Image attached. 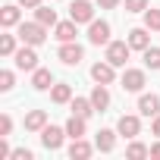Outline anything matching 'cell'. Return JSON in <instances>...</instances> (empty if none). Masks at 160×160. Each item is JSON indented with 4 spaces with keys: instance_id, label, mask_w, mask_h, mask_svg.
Wrapping results in <instances>:
<instances>
[{
    "instance_id": "1",
    "label": "cell",
    "mask_w": 160,
    "mask_h": 160,
    "mask_svg": "<svg viewBox=\"0 0 160 160\" xmlns=\"http://www.w3.org/2000/svg\"><path fill=\"white\" fill-rule=\"evenodd\" d=\"M16 35H19L22 44H35V47H38V44L47 41V25H41L38 19H35V22H19V25H16Z\"/></svg>"
},
{
    "instance_id": "2",
    "label": "cell",
    "mask_w": 160,
    "mask_h": 160,
    "mask_svg": "<svg viewBox=\"0 0 160 160\" xmlns=\"http://www.w3.org/2000/svg\"><path fill=\"white\" fill-rule=\"evenodd\" d=\"M57 60H60L63 66H78V63L85 60V47H82V44H75V41H66V44H60Z\"/></svg>"
},
{
    "instance_id": "3",
    "label": "cell",
    "mask_w": 160,
    "mask_h": 160,
    "mask_svg": "<svg viewBox=\"0 0 160 160\" xmlns=\"http://www.w3.org/2000/svg\"><path fill=\"white\" fill-rule=\"evenodd\" d=\"M13 60H16V69L35 72V69H38V50H35V44H22V47L13 53Z\"/></svg>"
},
{
    "instance_id": "4",
    "label": "cell",
    "mask_w": 160,
    "mask_h": 160,
    "mask_svg": "<svg viewBox=\"0 0 160 160\" xmlns=\"http://www.w3.org/2000/svg\"><path fill=\"white\" fill-rule=\"evenodd\" d=\"M69 19L78 22V25L94 22V3H91V0H72V7H69Z\"/></svg>"
},
{
    "instance_id": "5",
    "label": "cell",
    "mask_w": 160,
    "mask_h": 160,
    "mask_svg": "<svg viewBox=\"0 0 160 160\" xmlns=\"http://www.w3.org/2000/svg\"><path fill=\"white\" fill-rule=\"evenodd\" d=\"M88 41L94 44V47H107L110 44V22L107 19H94V22H88Z\"/></svg>"
},
{
    "instance_id": "6",
    "label": "cell",
    "mask_w": 160,
    "mask_h": 160,
    "mask_svg": "<svg viewBox=\"0 0 160 160\" xmlns=\"http://www.w3.org/2000/svg\"><path fill=\"white\" fill-rule=\"evenodd\" d=\"M119 85H122V91L141 94V88L148 85V78H144V69H126V72H122V78H119Z\"/></svg>"
},
{
    "instance_id": "7",
    "label": "cell",
    "mask_w": 160,
    "mask_h": 160,
    "mask_svg": "<svg viewBox=\"0 0 160 160\" xmlns=\"http://www.w3.org/2000/svg\"><path fill=\"white\" fill-rule=\"evenodd\" d=\"M129 53H132L129 41H110V44H107V53H104V60H110L113 66H126Z\"/></svg>"
},
{
    "instance_id": "8",
    "label": "cell",
    "mask_w": 160,
    "mask_h": 160,
    "mask_svg": "<svg viewBox=\"0 0 160 160\" xmlns=\"http://www.w3.org/2000/svg\"><path fill=\"white\" fill-rule=\"evenodd\" d=\"M91 78H94L98 85H113L116 82V66L110 60H101V63L91 66Z\"/></svg>"
},
{
    "instance_id": "9",
    "label": "cell",
    "mask_w": 160,
    "mask_h": 160,
    "mask_svg": "<svg viewBox=\"0 0 160 160\" xmlns=\"http://www.w3.org/2000/svg\"><path fill=\"white\" fill-rule=\"evenodd\" d=\"M116 132L122 135V138H138L141 135V119L138 116H132V113H126V116H119V122H116Z\"/></svg>"
},
{
    "instance_id": "10",
    "label": "cell",
    "mask_w": 160,
    "mask_h": 160,
    "mask_svg": "<svg viewBox=\"0 0 160 160\" xmlns=\"http://www.w3.org/2000/svg\"><path fill=\"white\" fill-rule=\"evenodd\" d=\"M63 135H66V129H60V126H44V129H41V144H44L47 151H60V148H63Z\"/></svg>"
},
{
    "instance_id": "11",
    "label": "cell",
    "mask_w": 160,
    "mask_h": 160,
    "mask_svg": "<svg viewBox=\"0 0 160 160\" xmlns=\"http://www.w3.org/2000/svg\"><path fill=\"white\" fill-rule=\"evenodd\" d=\"M126 41H129L132 50H148L151 47V28H132Z\"/></svg>"
},
{
    "instance_id": "12",
    "label": "cell",
    "mask_w": 160,
    "mask_h": 160,
    "mask_svg": "<svg viewBox=\"0 0 160 160\" xmlns=\"http://www.w3.org/2000/svg\"><path fill=\"white\" fill-rule=\"evenodd\" d=\"M32 88H35V91H50V88H53V72L38 66V69L32 72Z\"/></svg>"
},
{
    "instance_id": "13",
    "label": "cell",
    "mask_w": 160,
    "mask_h": 160,
    "mask_svg": "<svg viewBox=\"0 0 160 160\" xmlns=\"http://www.w3.org/2000/svg\"><path fill=\"white\" fill-rule=\"evenodd\" d=\"M22 22V10H19V3L13 7V3H7L3 10H0V25H3V28H16Z\"/></svg>"
},
{
    "instance_id": "14",
    "label": "cell",
    "mask_w": 160,
    "mask_h": 160,
    "mask_svg": "<svg viewBox=\"0 0 160 160\" xmlns=\"http://www.w3.org/2000/svg\"><path fill=\"white\" fill-rule=\"evenodd\" d=\"M75 35H78V22H72V19H66V22H57V32H53V38H57L60 44H66V41H75Z\"/></svg>"
},
{
    "instance_id": "15",
    "label": "cell",
    "mask_w": 160,
    "mask_h": 160,
    "mask_svg": "<svg viewBox=\"0 0 160 160\" xmlns=\"http://www.w3.org/2000/svg\"><path fill=\"white\" fill-rule=\"evenodd\" d=\"M138 113L154 119V116L160 113V98H157V94H141V98H138Z\"/></svg>"
},
{
    "instance_id": "16",
    "label": "cell",
    "mask_w": 160,
    "mask_h": 160,
    "mask_svg": "<svg viewBox=\"0 0 160 160\" xmlns=\"http://www.w3.org/2000/svg\"><path fill=\"white\" fill-rule=\"evenodd\" d=\"M116 135H119V132H113V129H101L98 138H94V148H98L101 154H110V151L116 148Z\"/></svg>"
},
{
    "instance_id": "17",
    "label": "cell",
    "mask_w": 160,
    "mask_h": 160,
    "mask_svg": "<svg viewBox=\"0 0 160 160\" xmlns=\"http://www.w3.org/2000/svg\"><path fill=\"white\" fill-rule=\"evenodd\" d=\"M94 154V144H88L85 138H72V144H69V157L72 160H88Z\"/></svg>"
},
{
    "instance_id": "18",
    "label": "cell",
    "mask_w": 160,
    "mask_h": 160,
    "mask_svg": "<svg viewBox=\"0 0 160 160\" xmlns=\"http://www.w3.org/2000/svg\"><path fill=\"white\" fill-rule=\"evenodd\" d=\"M47 126V110H28L25 113V132H41Z\"/></svg>"
},
{
    "instance_id": "19",
    "label": "cell",
    "mask_w": 160,
    "mask_h": 160,
    "mask_svg": "<svg viewBox=\"0 0 160 160\" xmlns=\"http://www.w3.org/2000/svg\"><path fill=\"white\" fill-rule=\"evenodd\" d=\"M88 98H91V104H94L98 113H104V110L110 107V91H107V85H94V91H91Z\"/></svg>"
},
{
    "instance_id": "20",
    "label": "cell",
    "mask_w": 160,
    "mask_h": 160,
    "mask_svg": "<svg viewBox=\"0 0 160 160\" xmlns=\"http://www.w3.org/2000/svg\"><path fill=\"white\" fill-rule=\"evenodd\" d=\"M69 110H72L75 116H85V119H88L91 113H98L94 104H91V98H72V101H69Z\"/></svg>"
},
{
    "instance_id": "21",
    "label": "cell",
    "mask_w": 160,
    "mask_h": 160,
    "mask_svg": "<svg viewBox=\"0 0 160 160\" xmlns=\"http://www.w3.org/2000/svg\"><path fill=\"white\" fill-rule=\"evenodd\" d=\"M63 129H66L69 138H85V116H75V113H72V116L66 119Z\"/></svg>"
},
{
    "instance_id": "22",
    "label": "cell",
    "mask_w": 160,
    "mask_h": 160,
    "mask_svg": "<svg viewBox=\"0 0 160 160\" xmlns=\"http://www.w3.org/2000/svg\"><path fill=\"white\" fill-rule=\"evenodd\" d=\"M50 101H53V104H69V101H72V85L57 82V85L50 88Z\"/></svg>"
},
{
    "instance_id": "23",
    "label": "cell",
    "mask_w": 160,
    "mask_h": 160,
    "mask_svg": "<svg viewBox=\"0 0 160 160\" xmlns=\"http://www.w3.org/2000/svg\"><path fill=\"white\" fill-rule=\"evenodd\" d=\"M35 19H38L41 25H47V28H50V25H57V10H50V7H44V3H41V7L35 10Z\"/></svg>"
},
{
    "instance_id": "24",
    "label": "cell",
    "mask_w": 160,
    "mask_h": 160,
    "mask_svg": "<svg viewBox=\"0 0 160 160\" xmlns=\"http://www.w3.org/2000/svg\"><path fill=\"white\" fill-rule=\"evenodd\" d=\"M126 157H129V160H144V157H151V148H144L141 141L132 138V144L126 148Z\"/></svg>"
},
{
    "instance_id": "25",
    "label": "cell",
    "mask_w": 160,
    "mask_h": 160,
    "mask_svg": "<svg viewBox=\"0 0 160 160\" xmlns=\"http://www.w3.org/2000/svg\"><path fill=\"white\" fill-rule=\"evenodd\" d=\"M141 57H144V66L148 69H160V47H148V50H141Z\"/></svg>"
},
{
    "instance_id": "26",
    "label": "cell",
    "mask_w": 160,
    "mask_h": 160,
    "mask_svg": "<svg viewBox=\"0 0 160 160\" xmlns=\"http://www.w3.org/2000/svg\"><path fill=\"white\" fill-rule=\"evenodd\" d=\"M144 28L160 32V10H157V7H148V10H144Z\"/></svg>"
},
{
    "instance_id": "27",
    "label": "cell",
    "mask_w": 160,
    "mask_h": 160,
    "mask_svg": "<svg viewBox=\"0 0 160 160\" xmlns=\"http://www.w3.org/2000/svg\"><path fill=\"white\" fill-rule=\"evenodd\" d=\"M16 38L19 35H0V53H3V57H13L19 47H16Z\"/></svg>"
},
{
    "instance_id": "28",
    "label": "cell",
    "mask_w": 160,
    "mask_h": 160,
    "mask_svg": "<svg viewBox=\"0 0 160 160\" xmlns=\"http://www.w3.org/2000/svg\"><path fill=\"white\" fill-rule=\"evenodd\" d=\"M13 85H16V75L10 69H3L0 72V91H13Z\"/></svg>"
},
{
    "instance_id": "29",
    "label": "cell",
    "mask_w": 160,
    "mask_h": 160,
    "mask_svg": "<svg viewBox=\"0 0 160 160\" xmlns=\"http://www.w3.org/2000/svg\"><path fill=\"white\" fill-rule=\"evenodd\" d=\"M151 7V0H126V13H144Z\"/></svg>"
},
{
    "instance_id": "30",
    "label": "cell",
    "mask_w": 160,
    "mask_h": 160,
    "mask_svg": "<svg viewBox=\"0 0 160 160\" xmlns=\"http://www.w3.org/2000/svg\"><path fill=\"white\" fill-rule=\"evenodd\" d=\"M10 132H13V119L3 113V116H0V135H3V138H10Z\"/></svg>"
},
{
    "instance_id": "31",
    "label": "cell",
    "mask_w": 160,
    "mask_h": 160,
    "mask_svg": "<svg viewBox=\"0 0 160 160\" xmlns=\"http://www.w3.org/2000/svg\"><path fill=\"white\" fill-rule=\"evenodd\" d=\"M13 160H35V154H32L28 148H16V151H13Z\"/></svg>"
},
{
    "instance_id": "32",
    "label": "cell",
    "mask_w": 160,
    "mask_h": 160,
    "mask_svg": "<svg viewBox=\"0 0 160 160\" xmlns=\"http://www.w3.org/2000/svg\"><path fill=\"white\" fill-rule=\"evenodd\" d=\"M94 3H98L101 10H116V7L122 3V0H94Z\"/></svg>"
},
{
    "instance_id": "33",
    "label": "cell",
    "mask_w": 160,
    "mask_h": 160,
    "mask_svg": "<svg viewBox=\"0 0 160 160\" xmlns=\"http://www.w3.org/2000/svg\"><path fill=\"white\" fill-rule=\"evenodd\" d=\"M7 157H13V151H10V144H7V138L0 135V160H7Z\"/></svg>"
},
{
    "instance_id": "34",
    "label": "cell",
    "mask_w": 160,
    "mask_h": 160,
    "mask_svg": "<svg viewBox=\"0 0 160 160\" xmlns=\"http://www.w3.org/2000/svg\"><path fill=\"white\" fill-rule=\"evenodd\" d=\"M16 3H19L22 10H38V7H41V0H16Z\"/></svg>"
},
{
    "instance_id": "35",
    "label": "cell",
    "mask_w": 160,
    "mask_h": 160,
    "mask_svg": "<svg viewBox=\"0 0 160 160\" xmlns=\"http://www.w3.org/2000/svg\"><path fill=\"white\" fill-rule=\"evenodd\" d=\"M151 135H157V138H160V113H157V116H154V122H151Z\"/></svg>"
},
{
    "instance_id": "36",
    "label": "cell",
    "mask_w": 160,
    "mask_h": 160,
    "mask_svg": "<svg viewBox=\"0 0 160 160\" xmlns=\"http://www.w3.org/2000/svg\"><path fill=\"white\" fill-rule=\"evenodd\" d=\"M151 157H154V160H160V141H157V144H151Z\"/></svg>"
}]
</instances>
